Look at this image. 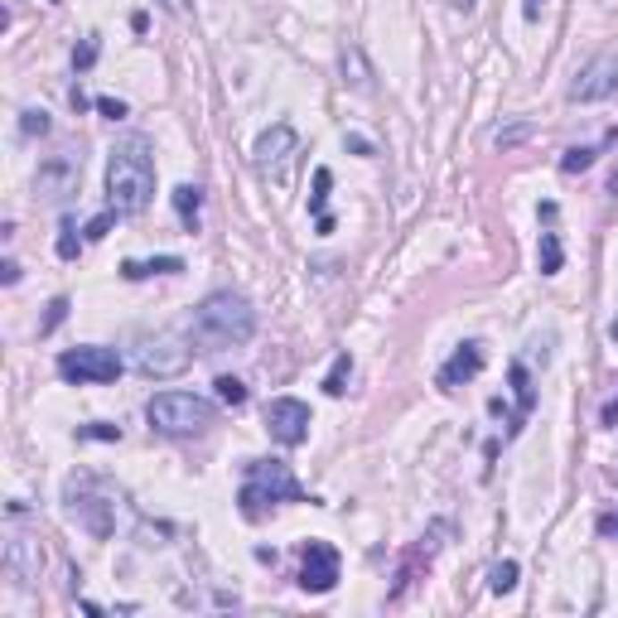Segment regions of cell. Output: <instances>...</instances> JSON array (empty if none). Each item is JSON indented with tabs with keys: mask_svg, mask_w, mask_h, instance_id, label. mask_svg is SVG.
<instances>
[{
	"mask_svg": "<svg viewBox=\"0 0 618 618\" xmlns=\"http://www.w3.org/2000/svg\"><path fill=\"white\" fill-rule=\"evenodd\" d=\"M594 160H599L594 146H570L561 154V174H585V170H594Z\"/></svg>",
	"mask_w": 618,
	"mask_h": 618,
	"instance_id": "obj_21",
	"label": "cell"
},
{
	"mask_svg": "<svg viewBox=\"0 0 618 618\" xmlns=\"http://www.w3.org/2000/svg\"><path fill=\"white\" fill-rule=\"evenodd\" d=\"M184 256H150V261H121V280H150V276H180Z\"/></svg>",
	"mask_w": 618,
	"mask_h": 618,
	"instance_id": "obj_16",
	"label": "cell"
},
{
	"mask_svg": "<svg viewBox=\"0 0 618 618\" xmlns=\"http://www.w3.org/2000/svg\"><path fill=\"white\" fill-rule=\"evenodd\" d=\"M82 252V237H78V222L73 218H63V228H58V256L63 261H73Z\"/></svg>",
	"mask_w": 618,
	"mask_h": 618,
	"instance_id": "obj_27",
	"label": "cell"
},
{
	"mask_svg": "<svg viewBox=\"0 0 618 618\" xmlns=\"http://www.w3.org/2000/svg\"><path fill=\"white\" fill-rule=\"evenodd\" d=\"M537 261H541V276H561V266H565L561 232H541V242H537Z\"/></svg>",
	"mask_w": 618,
	"mask_h": 618,
	"instance_id": "obj_19",
	"label": "cell"
},
{
	"mask_svg": "<svg viewBox=\"0 0 618 618\" xmlns=\"http://www.w3.org/2000/svg\"><path fill=\"white\" fill-rule=\"evenodd\" d=\"M517 575H522L517 561H497V565L489 570V589H493V594H513V589H517Z\"/></svg>",
	"mask_w": 618,
	"mask_h": 618,
	"instance_id": "obj_23",
	"label": "cell"
},
{
	"mask_svg": "<svg viewBox=\"0 0 618 618\" xmlns=\"http://www.w3.org/2000/svg\"><path fill=\"white\" fill-rule=\"evenodd\" d=\"M343 146H348L353 154H367V160H372V140H363V136H348V140H343Z\"/></svg>",
	"mask_w": 618,
	"mask_h": 618,
	"instance_id": "obj_34",
	"label": "cell"
},
{
	"mask_svg": "<svg viewBox=\"0 0 618 618\" xmlns=\"http://www.w3.org/2000/svg\"><path fill=\"white\" fill-rule=\"evenodd\" d=\"M170 198H174V213H180L184 228L198 232V213H204V184H180Z\"/></svg>",
	"mask_w": 618,
	"mask_h": 618,
	"instance_id": "obj_17",
	"label": "cell"
},
{
	"mask_svg": "<svg viewBox=\"0 0 618 618\" xmlns=\"http://www.w3.org/2000/svg\"><path fill=\"white\" fill-rule=\"evenodd\" d=\"M63 503H68V517L82 531H92L97 541H106L116 531V489L106 479H97V473H73L63 489Z\"/></svg>",
	"mask_w": 618,
	"mask_h": 618,
	"instance_id": "obj_5",
	"label": "cell"
},
{
	"mask_svg": "<svg viewBox=\"0 0 618 618\" xmlns=\"http://www.w3.org/2000/svg\"><path fill=\"white\" fill-rule=\"evenodd\" d=\"M614 92H618V54H594L575 73L565 97L570 102H604V97H614Z\"/></svg>",
	"mask_w": 618,
	"mask_h": 618,
	"instance_id": "obj_12",
	"label": "cell"
},
{
	"mask_svg": "<svg viewBox=\"0 0 618 618\" xmlns=\"http://www.w3.org/2000/svg\"><path fill=\"white\" fill-rule=\"evenodd\" d=\"M266 435L276 439V445H285V449L305 445V439H309V406L300 397L266 401Z\"/></svg>",
	"mask_w": 618,
	"mask_h": 618,
	"instance_id": "obj_10",
	"label": "cell"
},
{
	"mask_svg": "<svg viewBox=\"0 0 618 618\" xmlns=\"http://www.w3.org/2000/svg\"><path fill=\"white\" fill-rule=\"evenodd\" d=\"M276 503H309L300 479L290 473V464L285 459H246V479H242V493H237L242 517L261 522Z\"/></svg>",
	"mask_w": 618,
	"mask_h": 618,
	"instance_id": "obj_3",
	"label": "cell"
},
{
	"mask_svg": "<svg viewBox=\"0 0 618 618\" xmlns=\"http://www.w3.org/2000/svg\"><path fill=\"white\" fill-rule=\"evenodd\" d=\"M160 5L170 10V15H184V10H188V0H160Z\"/></svg>",
	"mask_w": 618,
	"mask_h": 618,
	"instance_id": "obj_37",
	"label": "cell"
},
{
	"mask_svg": "<svg viewBox=\"0 0 618 618\" xmlns=\"http://www.w3.org/2000/svg\"><path fill=\"white\" fill-rule=\"evenodd\" d=\"M609 338H614V343H618V319H614V324H609Z\"/></svg>",
	"mask_w": 618,
	"mask_h": 618,
	"instance_id": "obj_39",
	"label": "cell"
},
{
	"mask_svg": "<svg viewBox=\"0 0 618 618\" xmlns=\"http://www.w3.org/2000/svg\"><path fill=\"white\" fill-rule=\"evenodd\" d=\"M116 218H121V213H116V208H106V213H97V218H92L88 228H82V237H88V242H102V237L112 232V222H116Z\"/></svg>",
	"mask_w": 618,
	"mask_h": 618,
	"instance_id": "obj_30",
	"label": "cell"
},
{
	"mask_svg": "<svg viewBox=\"0 0 618 618\" xmlns=\"http://www.w3.org/2000/svg\"><path fill=\"white\" fill-rule=\"evenodd\" d=\"M338 73H343V88H353V92H372L377 88V73H372V63H367V54H363V44H343L338 49Z\"/></svg>",
	"mask_w": 618,
	"mask_h": 618,
	"instance_id": "obj_15",
	"label": "cell"
},
{
	"mask_svg": "<svg viewBox=\"0 0 618 618\" xmlns=\"http://www.w3.org/2000/svg\"><path fill=\"white\" fill-rule=\"evenodd\" d=\"M541 10H546V0H527V5H522V15H527V20H541Z\"/></svg>",
	"mask_w": 618,
	"mask_h": 618,
	"instance_id": "obj_35",
	"label": "cell"
},
{
	"mask_svg": "<svg viewBox=\"0 0 618 618\" xmlns=\"http://www.w3.org/2000/svg\"><path fill=\"white\" fill-rule=\"evenodd\" d=\"M5 570L15 585H34L44 570V546L39 537H29V531H10L5 537Z\"/></svg>",
	"mask_w": 618,
	"mask_h": 618,
	"instance_id": "obj_13",
	"label": "cell"
},
{
	"mask_svg": "<svg viewBox=\"0 0 618 618\" xmlns=\"http://www.w3.org/2000/svg\"><path fill=\"white\" fill-rule=\"evenodd\" d=\"M49 5H58V0H49Z\"/></svg>",
	"mask_w": 618,
	"mask_h": 618,
	"instance_id": "obj_40",
	"label": "cell"
},
{
	"mask_svg": "<svg viewBox=\"0 0 618 618\" xmlns=\"http://www.w3.org/2000/svg\"><path fill=\"white\" fill-rule=\"evenodd\" d=\"M0 280H5V285H15V280H20V261H10V256L0 261Z\"/></svg>",
	"mask_w": 618,
	"mask_h": 618,
	"instance_id": "obj_33",
	"label": "cell"
},
{
	"mask_svg": "<svg viewBox=\"0 0 618 618\" xmlns=\"http://www.w3.org/2000/svg\"><path fill=\"white\" fill-rule=\"evenodd\" d=\"M150 198H154L150 146L140 136H130L106 154V208H116L121 218H136V213L150 208Z\"/></svg>",
	"mask_w": 618,
	"mask_h": 618,
	"instance_id": "obj_2",
	"label": "cell"
},
{
	"mask_svg": "<svg viewBox=\"0 0 618 618\" xmlns=\"http://www.w3.org/2000/svg\"><path fill=\"white\" fill-rule=\"evenodd\" d=\"M78 439H106V445H116V439H121V425H112V421H92V425H78Z\"/></svg>",
	"mask_w": 618,
	"mask_h": 618,
	"instance_id": "obj_28",
	"label": "cell"
},
{
	"mask_svg": "<svg viewBox=\"0 0 618 618\" xmlns=\"http://www.w3.org/2000/svg\"><path fill=\"white\" fill-rule=\"evenodd\" d=\"M213 387H218L222 406H246V382H242V377H218Z\"/></svg>",
	"mask_w": 618,
	"mask_h": 618,
	"instance_id": "obj_26",
	"label": "cell"
},
{
	"mask_svg": "<svg viewBox=\"0 0 618 618\" xmlns=\"http://www.w3.org/2000/svg\"><path fill=\"white\" fill-rule=\"evenodd\" d=\"M49 112H39V106H25V112H20V136H49Z\"/></svg>",
	"mask_w": 618,
	"mask_h": 618,
	"instance_id": "obj_25",
	"label": "cell"
},
{
	"mask_svg": "<svg viewBox=\"0 0 618 618\" xmlns=\"http://www.w3.org/2000/svg\"><path fill=\"white\" fill-rule=\"evenodd\" d=\"M184 334H188V343H194L198 353L242 348V343H252V334H256V309H252L246 295L218 290V295H208V300L188 314Z\"/></svg>",
	"mask_w": 618,
	"mask_h": 618,
	"instance_id": "obj_1",
	"label": "cell"
},
{
	"mask_svg": "<svg viewBox=\"0 0 618 618\" xmlns=\"http://www.w3.org/2000/svg\"><path fill=\"white\" fill-rule=\"evenodd\" d=\"M82 180V150H58L49 160L39 164V174H34V194L49 198V204H63L68 194L78 188Z\"/></svg>",
	"mask_w": 618,
	"mask_h": 618,
	"instance_id": "obj_8",
	"label": "cell"
},
{
	"mask_svg": "<svg viewBox=\"0 0 618 618\" xmlns=\"http://www.w3.org/2000/svg\"><path fill=\"white\" fill-rule=\"evenodd\" d=\"M194 343L188 334H154L136 348V372L154 377V382H170V377H184L188 363H194Z\"/></svg>",
	"mask_w": 618,
	"mask_h": 618,
	"instance_id": "obj_7",
	"label": "cell"
},
{
	"mask_svg": "<svg viewBox=\"0 0 618 618\" xmlns=\"http://www.w3.org/2000/svg\"><path fill=\"white\" fill-rule=\"evenodd\" d=\"M348 382H353V358H348V353H338L334 367H329V377H324V391H329V397H343Z\"/></svg>",
	"mask_w": 618,
	"mask_h": 618,
	"instance_id": "obj_20",
	"label": "cell"
},
{
	"mask_svg": "<svg viewBox=\"0 0 618 618\" xmlns=\"http://www.w3.org/2000/svg\"><path fill=\"white\" fill-rule=\"evenodd\" d=\"M146 421L150 430L184 439V435H204L218 421V406L208 397H198V391H160V397L146 401Z\"/></svg>",
	"mask_w": 618,
	"mask_h": 618,
	"instance_id": "obj_4",
	"label": "cell"
},
{
	"mask_svg": "<svg viewBox=\"0 0 618 618\" xmlns=\"http://www.w3.org/2000/svg\"><path fill=\"white\" fill-rule=\"evenodd\" d=\"M473 5L479 0H449V10H459V15H473Z\"/></svg>",
	"mask_w": 618,
	"mask_h": 618,
	"instance_id": "obj_36",
	"label": "cell"
},
{
	"mask_svg": "<svg viewBox=\"0 0 618 618\" xmlns=\"http://www.w3.org/2000/svg\"><path fill=\"white\" fill-rule=\"evenodd\" d=\"M97 54H102V44H97V34H88V39H82V44H78V49H73V68H78V73H88V68H92V63H97Z\"/></svg>",
	"mask_w": 618,
	"mask_h": 618,
	"instance_id": "obj_29",
	"label": "cell"
},
{
	"mask_svg": "<svg viewBox=\"0 0 618 618\" xmlns=\"http://www.w3.org/2000/svg\"><path fill=\"white\" fill-rule=\"evenodd\" d=\"M121 353L116 348H102V343H82V348H68L58 353V377L63 382H78V387H106L121 377Z\"/></svg>",
	"mask_w": 618,
	"mask_h": 618,
	"instance_id": "obj_6",
	"label": "cell"
},
{
	"mask_svg": "<svg viewBox=\"0 0 618 618\" xmlns=\"http://www.w3.org/2000/svg\"><path fill=\"white\" fill-rule=\"evenodd\" d=\"M483 363H489V358H483V343H473V338H469V343H459L455 358H449V363L435 372L439 391H455V387H464V382H473V377L483 372Z\"/></svg>",
	"mask_w": 618,
	"mask_h": 618,
	"instance_id": "obj_14",
	"label": "cell"
},
{
	"mask_svg": "<svg viewBox=\"0 0 618 618\" xmlns=\"http://www.w3.org/2000/svg\"><path fill=\"white\" fill-rule=\"evenodd\" d=\"M531 130H537L531 121H513V126H497V130H493V146H497V150H517L522 140H531Z\"/></svg>",
	"mask_w": 618,
	"mask_h": 618,
	"instance_id": "obj_24",
	"label": "cell"
},
{
	"mask_svg": "<svg viewBox=\"0 0 618 618\" xmlns=\"http://www.w3.org/2000/svg\"><path fill=\"white\" fill-rule=\"evenodd\" d=\"M68 319V295H58V300H49V314H44V324H39V334H54L58 324Z\"/></svg>",
	"mask_w": 618,
	"mask_h": 618,
	"instance_id": "obj_31",
	"label": "cell"
},
{
	"mask_svg": "<svg viewBox=\"0 0 618 618\" xmlns=\"http://www.w3.org/2000/svg\"><path fill=\"white\" fill-rule=\"evenodd\" d=\"M604 425H618V401H609V406H604Z\"/></svg>",
	"mask_w": 618,
	"mask_h": 618,
	"instance_id": "obj_38",
	"label": "cell"
},
{
	"mask_svg": "<svg viewBox=\"0 0 618 618\" xmlns=\"http://www.w3.org/2000/svg\"><path fill=\"white\" fill-rule=\"evenodd\" d=\"M338 570H343V561L329 541H305L300 546V589L305 594H329L338 585Z\"/></svg>",
	"mask_w": 618,
	"mask_h": 618,
	"instance_id": "obj_11",
	"label": "cell"
},
{
	"mask_svg": "<svg viewBox=\"0 0 618 618\" xmlns=\"http://www.w3.org/2000/svg\"><path fill=\"white\" fill-rule=\"evenodd\" d=\"M329 188H334V170L319 164V170H314V194H309V213H314V218H324V213H329Z\"/></svg>",
	"mask_w": 618,
	"mask_h": 618,
	"instance_id": "obj_22",
	"label": "cell"
},
{
	"mask_svg": "<svg viewBox=\"0 0 618 618\" xmlns=\"http://www.w3.org/2000/svg\"><path fill=\"white\" fill-rule=\"evenodd\" d=\"M295 154H300V136H295V126H285V121L266 126V130L256 136V146H252L256 170L271 174V180H285V164H290Z\"/></svg>",
	"mask_w": 618,
	"mask_h": 618,
	"instance_id": "obj_9",
	"label": "cell"
},
{
	"mask_svg": "<svg viewBox=\"0 0 618 618\" xmlns=\"http://www.w3.org/2000/svg\"><path fill=\"white\" fill-rule=\"evenodd\" d=\"M507 382H513V397H517V415L527 421V415L537 411V387H531L527 363H513V367H507Z\"/></svg>",
	"mask_w": 618,
	"mask_h": 618,
	"instance_id": "obj_18",
	"label": "cell"
},
{
	"mask_svg": "<svg viewBox=\"0 0 618 618\" xmlns=\"http://www.w3.org/2000/svg\"><path fill=\"white\" fill-rule=\"evenodd\" d=\"M92 106H97V112L106 116V121H126V116H130V106H126L121 97H97Z\"/></svg>",
	"mask_w": 618,
	"mask_h": 618,
	"instance_id": "obj_32",
	"label": "cell"
}]
</instances>
